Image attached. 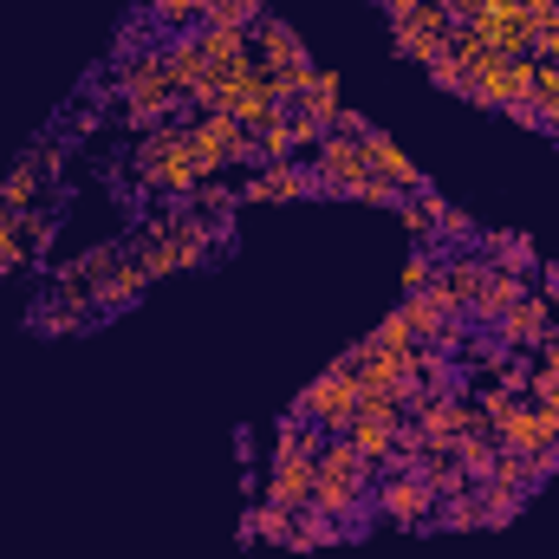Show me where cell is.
I'll return each instance as SVG.
<instances>
[{"label": "cell", "mask_w": 559, "mask_h": 559, "mask_svg": "<svg viewBox=\"0 0 559 559\" xmlns=\"http://www.w3.org/2000/svg\"><path fill=\"white\" fill-rule=\"evenodd\" d=\"M131 176H138L150 195H163V202H189V195L202 189V169H195V156H189V131H182V124H156V131L131 150Z\"/></svg>", "instance_id": "6da1fadb"}, {"label": "cell", "mask_w": 559, "mask_h": 559, "mask_svg": "<svg viewBox=\"0 0 559 559\" xmlns=\"http://www.w3.org/2000/svg\"><path fill=\"white\" fill-rule=\"evenodd\" d=\"M118 92H124V118H131V124H156V118H176V124H189L182 85H176V72H169L163 46H156V52H138V59L124 66Z\"/></svg>", "instance_id": "7a4b0ae2"}, {"label": "cell", "mask_w": 559, "mask_h": 559, "mask_svg": "<svg viewBox=\"0 0 559 559\" xmlns=\"http://www.w3.org/2000/svg\"><path fill=\"white\" fill-rule=\"evenodd\" d=\"M293 411H299V417H312L325 436L352 429V417H358V371H352V352H345V358H332V365L306 384V397H299Z\"/></svg>", "instance_id": "3957f363"}, {"label": "cell", "mask_w": 559, "mask_h": 559, "mask_svg": "<svg viewBox=\"0 0 559 559\" xmlns=\"http://www.w3.org/2000/svg\"><path fill=\"white\" fill-rule=\"evenodd\" d=\"M312 169H319V189L325 195H338V202H352L358 195V182H371L378 169H371V156H365V138H338V131H325V143L312 150Z\"/></svg>", "instance_id": "277c9868"}, {"label": "cell", "mask_w": 559, "mask_h": 559, "mask_svg": "<svg viewBox=\"0 0 559 559\" xmlns=\"http://www.w3.org/2000/svg\"><path fill=\"white\" fill-rule=\"evenodd\" d=\"M488 274H495V261H481L475 248H462V254H449L442 267H436V306L449 312V319H468V306H475V293L488 286Z\"/></svg>", "instance_id": "5b68a950"}, {"label": "cell", "mask_w": 559, "mask_h": 559, "mask_svg": "<svg viewBox=\"0 0 559 559\" xmlns=\"http://www.w3.org/2000/svg\"><path fill=\"white\" fill-rule=\"evenodd\" d=\"M371 508H378L384 521H397V527H423V521L436 514V495L423 488L417 468H397V475H378V481H371Z\"/></svg>", "instance_id": "8992f818"}, {"label": "cell", "mask_w": 559, "mask_h": 559, "mask_svg": "<svg viewBox=\"0 0 559 559\" xmlns=\"http://www.w3.org/2000/svg\"><path fill=\"white\" fill-rule=\"evenodd\" d=\"M449 13L429 0V7H417L411 20H391V52L397 59H411V66H436L442 59V46H449Z\"/></svg>", "instance_id": "52a82bcc"}, {"label": "cell", "mask_w": 559, "mask_h": 559, "mask_svg": "<svg viewBox=\"0 0 559 559\" xmlns=\"http://www.w3.org/2000/svg\"><path fill=\"white\" fill-rule=\"evenodd\" d=\"M488 332H495V345H501V352H540L547 338H559L554 299H547V293H527V299H521L501 325H488Z\"/></svg>", "instance_id": "ba28073f"}, {"label": "cell", "mask_w": 559, "mask_h": 559, "mask_svg": "<svg viewBox=\"0 0 559 559\" xmlns=\"http://www.w3.org/2000/svg\"><path fill=\"white\" fill-rule=\"evenodd\" d=\"M306 195H325L319 189V169H306V163H261V176L254 182H241V202H306Z\"/></svg>", "instance_id": "9c48e42d"}, {"label": "cell", "mask_w": 559, "mask_h": 559, "mask_svg": "<svg viewBox=\"0 0 559 559\" xmlns=\"http://www.w3.org/2000/svg\"><path fill=\"white\" fill-rule=\"evenodd\" d=\"M248 39H254V59H261V66H267L274 79H286V72H299V66H312L306 39H299V33H293L286 20H274V13H261Z\"/></svg>", "instance_id": "30bf717a"}, {"label": "cell", "mask_w": 559, "mask_h": 559, "mask_svg": "<svg viewBox=\"0 0 559 559\" xmlns=\"http://www.w3.org/2000/svg\"><path fill=\"white\" fill-rule=\"evenodd\" d=\"M488 436H495V449H508V455H540V449L554 442V436L540 429V411H534L527 397H521V404H508L501 417L488 423Z\"/></svg>", "instance_id": "8fae6325"}, {"label": "cell", "mask_w": 559, "mask_h": 559, "mask_svg": "<svg viewBox=\"0 0 559 559\" xmlns=\"http://www.w3.org/2000/svg\"><path fill=\"white\" fill-rule=\"evenodd\" d=\"M365 156H371V169H378L391 189H404V195H423V189H429V176H423L417 163L397 150V138H391V131H378V124L365 131Z\"/></svg>", "instance_id": "7c38bea8"}, {"label": "cell", "mask_w": 559, "mask_h": 559, "mask_svg": "<svg viewBox=\"0 0 559 559\" xmlns=\"http://www.w3.org/2000/svg\"><path fill=\"white\" fill-rule=\"evenodd\" d=\"M261 501H274L286 514H306L312 508V462L306 455H286V462H267V488Z\"/></svg>", "instance_id": "4fadbf2b"}, {"label": "cell", "mask_w": 559, "mask_h": 559, "mask_svg": "<svg viewBox=\"0 0 559 559\" xmlns=\"http://www.w3.org/2000/svg\"><path fill=\"white\" fill-rule=\"evenodd\" d=\"M143 293H150V274H143L138 254H118L111 274L92 280V306H98V312H124V306H138Z\"/></svg>", "instance_id": "5bb4252c"}, {"label": "cell", "mask_w": 559, "mask_h": 559, "mask_svg": "<svg viewBox=\"0 0 559 559\" xmlns=\"http://www.w3.org/2000/svg\"><path fill=\"white\" fill-rule=\"evenodd\" d=\"M527 293H534V286H527V274H508V267H495V274H488V286L475 293L468 319H475V325H501V319H508V312H514Z\"/></svg>", "instance_id": "9a60e30c"}, {"label": "cell", "mask_w": 559, "mask_h": 559, "mask_svg": "<svg viewBox=\"0 0 559 559\" xmlns=\"http://www.w3.org/2000/svg\"><path fill=\"white\" fill-rule=\"evenodd\" d=\"M195 39H202V52H209L215 72H235V66L254 59V39H248L241 26H195Z\"/></svg>", "instance_id": "2e32d148"}, {"label": "cell", "mask_w": 559, "mask_h": 559, "mask_svg": "<svg viewBox=\"0 0 559 559\" xmlns=\"http://www.w3.org/2000/svg\"><path fill=\"white\" fill-rule=\"evenodd\" d=\"M293 111H299V118H312L319 131H332V124H338V72H325V66H319V72H312V85L299 92V105H293Z\"/></svg>", "instance_id": "e0dca14e"}, {"label": "cell", "mask_w": 559, "mask_h": 559, "mask_svg": "<svg viewBox=\"0 0 559 559\" xmlns=\"http://www.w3.org/2000/svg\"><path fill=\"white\" fill-rule=\"evenodd\" d=\"M293 527H299V514H286V508H274V501H261V508H248V514H241V540L293 547Z\"/></svg>", "instance_id": "ac0fdd59"}, {"label": "cell", "mask_w": 559, "mask_h": 559, "mask_svg": "<svg viewBox=\"0 0 559 559\" xmlns=\"http://www.w3.org/2000/svg\"><path fill=\"white\" fill-rule=\"evenodd\" d=\"M449 455H455V462H462V475H468V481L481 488V481L495 475V455H501V449H495V436H488V429H462Z\"/></svg>", "instance_id": "d6986e66"}, {"label": "cell", "mask_w": 559, "mask_h": 559, "mask_svg": "<svg viewBox=\"0 0 559 559\" xmlns=\"http://www.w3.org/2000/svg\"><path fill=\"white\" fill-rule=\"evenodd\" d=\"M39 182H46V176H39V156H20V163L0 176V209L26 215V209H33V195H39Z\"/></svg>", "instance_id": "ffe728a7"}, {"label": "cell", "mask_w": 559, "mask_h": 559, "mask_svg": "<svg viewBox=\"0 0 559 559\" xmlns=\"http://www.w3.org/2000/svg\"><path fill=\"white\" fill-rule=\"evenodd\" d=\"M20 267H33V222L26 215H0V274H20Z\"/></svg>", "instance_id": "44dd1931"}, {"label": "cell", "mask_w": 559, "mask_h": 559, "mask_svg": "<svg viewBox=\"0 0 559 559\" xmlns=\"http://www.w3.org/2000/svg\"><path fill=\"white\" fill-rule=\"evenodd\" d=\"M417 475H423V488H429L436 501H455V495H468V488H475V481L462 475V462H455V455H423Z\"/></svg>", "instance_id": "7402d4cb"}, {"label": "cell", "mask_w": 559, "mask_h": 559, "mask_svg": "<svg viewBox=\"0 0 559 559\" xmlns=\"http://www.w3.org/2000/svg\"><path fill=\"white\" fill-rule=\"evenodd\" d=\"M404 319H411V332H417L423 345H436V338L449 332V312L436 306V293H429V286H423V293H411V299H404Z\"/></svg>", "instance_id": "603a6c76"}, {"label": "cell", "mask_w": 559, "mask_h": 559, "mask_svg": "<svg viewBox=\"0 0 559 559\" xmlns=\"http://www.w3.org/2000/svg\"><path fill=\"white\" fill-rule=\"evenodd\" d=\"M332 540H345V521H332V514L306 508V514H299V527H293V554H306V547H332Z\"/></svg>", "instance_id": "cb8c5ba5"}, {"label": "cell", "mask_w": 559, "mask_h": 559, "mask_svg": "<svg viewBox=\"0 0 559 559\" xmlns=\"http://www.w3.org/2000/svg\"><path fill=\"white\" fill-rule=\"evenodd\" d=\"M189 202H195V215H209V222H235V209H241V189H235V182H202Z\"/></svg>", "instance_id": "d4e9b609"}, {"label": "cell", "mask_w": 559, "mask_h": 559, "mask_svg": "<svg viewBox=\"0 0 559 559\" xmlns=\"http://www.w3.org/2000/svg\"><path fill=\"white\" fill-rule=\"evenodd\" d=\"M436 527H449V534H468V527H481V495L468 488V495H455V501H436V514H429Z\"/></svg>", "instance_id": "484cf974"}, {"label": "cell", "mask_w": 559, "mask_h": 559, "mask_svg": "<svg viewBox=\"0 0 559 559\" xmlns=\"http://www.w3.org/2000/svg\"><path fill=\"white\" fill-rule=\"evenodd\" d=\"M417 345H423V338L411 332V319H404V306H397V312H384V325H378V332L365 338V352H417Z\"/></svg>", "instance_id": "4316f807"}, {"label": "cell", "mask_w": 559, "mask_h": 559, "mask_svg": "<svg viewBox=\"0 0 559 559\" xmlns=\"http://www.w3.org/2000/svg\"><path fill=\"white\" fill-rule=\"evenodd\" d=\"M261 13H267V0H215V7L202 13V26H241V33H254Z\"/></svg>", "instance_id": "83f0119b"}, {"label": "cell", "mask_w": 559, "mask_h": 559, "mask_svg": "<svg viewBox=\"0 0 559 559\" xmlns=\"http://www.w3.org/2000/svg\"><path fill=\"white\" fill-rule=\"evenodd\" d=\"M442 59H455L462 72H475V66L488 59V39H481L475 26H449V46H442Z\"/></svg>", "instance_id": "f1b7e54d"}, {"label": "cell", "mask_w": 559, "mask_h": 559, "mask_svg": "<svg viewBox=\"0 0 559 559\" xmlns=\"http://www.w3.org/2000/svg\"><path fill=\"white\" fill-rule=\"evenodd\" d=\"M475 495H481V527H508V521L521 514V501H527V495H514V488H495V481H488V488H475Z\"/></svg>", "instance_id": "f546056e"}, {"label": "cell", "mask_w": 559, "mask_h": 559, "mask_svg": "<svg viewBox=\"0 0 559 559\" xmlns=\"http://www.w3.org/2000/svg\"><path fill=\"white\" fill-rule=\"evenodd\" d=\"M488 481H495V488H514V495H534V475H527V455H508V449L495 455V475H488ZM488 481H481V488H488Z\"/></svg>", "instance_id": "4dcf8cb0"}, {"label": "cell", "mask_w": 559, "mask_h": 559, "mask_svg": "<svg viewBox=\"0 0 559 559\" xmlns=\"http://www.w3.org/2000/svg\"><path fill=\"white\" fill-rule=\"evenodd\" d=\"M261 156H267V163H286V156H293V111H280L274 124L261 131Z\"/></svg>", "instance_id": "1f68e13d"}, {"label": "cell", "mask_w": 559, "mask_h": 559, "mask_svg": "<svg viewBox=\"0 0 559 559\" xmlns=\"http://www.w3.org/2000/svg\"><path fill=\"white\" fill-rule=\"evenodd\" d=\"M436 267H442V261H429V248H417V254L404 261V274H397L404 299H411V293H423V286H436Z\"/></svg>", "instance_id": "d6a6232c"}, {"label": "cell", "mask_w": 559, "mask_h": 559, "mask_svg": "<svg viewBox=\"0 0 559 559\" xmlns=\"http://www.w3.org/2000/svg\"><path fill=\"white\" fill-rule=\"evenodd\" d=\"M150 13H156L163 26H182V33H189V26L202 20V0H150Z\"/></svg>", "instance_id": "836d02e7"}, {"label": "cell", "mask_w": 559, "mask_h": 559, "mask_svg": "<svg viewBox=\"0 0 559 559\" xmlns=\"http://www.w3.org/2000/svg\"><path fill=\"white\" fill-rule=\"evenodd\" d=\"M423 72H429V79H436V85H442V92H455V98H462V92H468V72H462V66H455V59H436V66H423Z\"/></svg>", "instance_id": "e575fe53"}, {"label": "cell", "mask_w": 559, "mask_h": 559, "mask_svg": "<svg viewBox=\"0 0 559 559\" xmlns=\"http://www.w3.org/2000/svg\"><path fill=\"white\" fill-rule=\"evenodd\" d=\"M547 98H559V66L534 59V105H547Z\"/></svg>", "instance_id": "d590c367"}, {"label": "cell", "mask_w": 559, "mask_h": 559, "mask_svg": "<svg viewBox=\"0 0 559 559\" xmlns=\"http://www.w3.org/2000/svg\"><path fill=\"white\" fill-rule=\"evenodd\" d=\"M332 131H338V138H365V131H371V118H365V111H352V105H338V124H332Z\"/></svg>", "instance_id": "8d00e7d4"}, {"label": "cell", "mask_w": 559, "mask_h": 559, "mask_svg": "<svg viewBox=\"0 0 559 559\" xmlns=\"http://www.w3.org/2000/svg\"><path fill=\"white\" fill-rule=\"evenodd\" d=\"M508 404H521V397H508V391L495 384V391H481V404H475V411H481V423H495L501 411H508Z\"/></svg>", "instance_id": "74e56055"}, {"label": "cell", "mask_w": 559, "mask_h": 559, "mask_svg": "<svg viewBox=\"0 0 559 559\" xmlns=\"http://www.w3.org/2000/svg\"><path fill=\"white\" fill-rule=\"evenodd\" d=\"M534 59L540 66H559V33H534Z\"/></svg>", "instance_id": "f35d334b"}, {"label": "cell", "mask_w": 559, "mask_h": 559, "mask_svg": "<svg viewBox=\"0 0 559 559\" xmlns=\"http://www.w3.org/2000/svg\"><path fill=\"white\" fill-rule=\"evenodd\" d=\"M378 7H384V20H411L417 7H429V0H378Z\"/></svg>", "instance_id": "ab89813d"}, {"label": "cell", "mask_w": 559, "mask_h": 559, "mask_svg": "<svg viewBox=\"0 0 559 559\" xmlns=\"http://www.w3.org/2000/svg\"><path fill=\"white\" fill-rule=\"evenodd\" d=\"M540 131L559 143V98H547V105H540Z\"/></svg>", "instance_id": "60d3db41"}, {"label": "cell", "mask_w": 559, "mask_h": 559, "mask_svg": "<svg viewBox=\"0 0 559 559\" xmlns=\"http://www.w3.org/2000/svg\"><path fill=\"white\" fill-rule=\"evenodd\" d=\"M540 280H547V286H540V293H547V299H554V312H559V261H547V267H540Z\"/></svg>", "instance_id": "b9f144b4"}, {"label": "cell", "mask_w": 559, "mask_h": 559, "mask_svg": "<svg viewBox=\"0 0 559 559\" xmlns=\"http://www.w3.org/2000/svg\"><path fill=\"white\" fill-rule=\"evenodd\" d=\"M209 7H215V0H202V13H209Z\"/></svg>", "instance_id": "7bdbcfd3"}, {"label": "cell", "mask_w": 559, "mask_h": 559, "mask_svg": "<svg viewBox=\"0 0 559 559\" xmlns=\"http://www.w3.org/2000/svg\"><path fill=\"white\" fill-rule=\"evenodd\" d=\"M0 215H7V209H0Z\"/></svg>", "instance_id": "ee69618b"}]
</instances>
